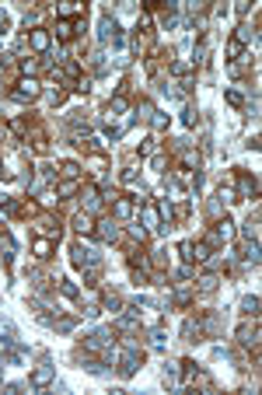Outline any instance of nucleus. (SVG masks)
I'll use <instances>...</instances> for the list:
<instances>
[{"label": "nucleus", "instance_id": "6e6552de", "mask_svg": "<svg viewBox=\"0 0 262 395\" xmlns=\"http://www.w3.org/2000/svg\"><path fill=\"white\" fill-rule=\"evenodd\" d=\"M259 192V182L252 179V175H238V200H248V196Z\"/></svg>", "mask_w": 262, "mask_h": 395}, {"label": "nucleus", "instance_id": "4468645a", "mask_svg": "<svg viewBox=\"0 0 262 395\" xmlns=\"http://www.w3.org/2000/svg\"><path fill=\"white\" fill-rule=\"evenodd\" d=\"M74 192H81V182L77 179H63L56 186V200H67V196H74Z\"/></svg>", "mask_w": 262, "mask_h": 395}, {"label": "nucleus", "instance_id": "cd10ccee", "mask_svg": "<svg viewBox=\"0 0 262 395\" xmlns=\"http://www.w3.org/2000/svg\"><path fill=\"white\" fill-rule=\"evenodd\" d=\"M213 287H217V276H213V273H206V276H200V291H206V294H210Z\"/></svg>", "mask_w": 262, "mask_h": 395}, {"label": "nucleus", "instance_id": "a18cd8bd", "mask_svg": "<svg viewBox=\"0 0 262 395\" xmlns=\"http://www.w3.org/2000/svg\"><path fill=\"white\" fill-rule=\"evenodd\" d=\"M4 21H7V18H4V11H0V28H4Z\"/></svg>", "mask_w": 262, "mask_h": 395}, {"label": "nucleus", "instance_id": "9d476101", "mask_svg": "<svg viewBox=\"0 0 262 395\" xmlns=\"http://www.w3.org/2000/svg\"><path fill=\"white\" fill-rule=\"evenodd\" d=\"M74 231L77 234H95V217L91 213H77L74 217Z\"/></svg>", "mask_w": 262, "mask_h": 395}, {"label": "nucleus", "instance_id": "1a4fd4ad", "mask_svg": "<svg viewBox=\"0 0 262 395\" xmlns=\"http://www.w3.org/2000/svg\"><path fill=\"white\" fill-rule=\"evenodd\" d=\"M137 367H140V357H137V350H126L122 360H119V371L129 378V374H137Z\"/></svg>", "mask_w": 262, "mask_h": 395}, {"label": "nucleus", "instance_id": "5701e85b", "mask_svg": "<svg viewBox=\"0 0 262 395\" xmlns=\"http://www.w3.org/2000/svg\"><path fill=\"white\" fill-rule=\"evenodd\" d=\"M242 49H245V42H242V39L234 35V39L227 42V56H231V60H238V56H242Z\"/></svg>", "mask_w": 262, "mask_h": 395}, {"label": "nucleus", "instance_id": "f704fd0d", "mask_svg": "<svg viewBox=\"0 0 262 395\" xmlns=\"http://www.w3.org/2000/svg\"><path fill=\"white\" fill-rule=\"evenodd\" d=\"M84 371H91V374H101L105 364H101V360H84Z\"/></svg>", "mask_w": 262, "mask_h": 395}, {"label": "nucleus", "instance_id": "4be33fe9", "mask_svg": "<svg viewBox=\"0 0 262 395\" xmlns=\"http://www.w3.org/2000/svg\"><path fill=\"white\" fill-rule=\"evenodd\" d=\"M200 333H203V322H192V318H189V322L182 325V336H185V339H192V336H200Z\"/></svg>", "mask_w": 262, "mask_h": 395}, {"label": "nucleus", "instance_id": "a211bd4d", "mask_svg": "<svg viewBox=\"0 0 262 395\" xmlns=\"http://www.w3.org/2000/svg\"><path fill=\"white\" fill-rule=\"evenodd\" d=\"M112 329H119V333H133V329H137V325H133V315H129V312H126V315H116V318H112Z\"/></svg>", "mask_w": 262, "mask_h": 395}, {"label": "nucleus", "instance_id": "c03bdc74", "mask_svg": "<svg viewBox=\"0 0 262 395\" xmlns=\"http://www.w3.org/2000/svg\"><path fill=\"white\" fill-rule=\"evenodd\" d=\"M150 343H154L158 350H164V333H154V339H150Z\"/></svg>", "mask_w": 262, "mask_h": 395}, {"label": "nucleus", "instance_id": "ea45409f", "mask_svg": "<svg viewBox=\"0 0 262 395\" xmlns=\"http://www.w3.org/2000/svg\"><path fill=\"white\" fill-rule=\"evenodd\" d=\"M150 119H154V126H158V129H164V126H168V116H164V112H154Z\"/></svg>", "mask_w": 262, "mask_h": 395}, {"label": "nucleus", "instance_id": "4c0bfd02", "mask_svg": "<svg viewBox=\"0 0 262 395\" xmlns=\"http://www.w3.org/2000/svg\"><path fill=\"white\" fill-rule=\"evenodd\" d=\"M158 213H161V217H164V221H171V217H175V207H171V203H168V200H164V203H161V207H158Z\"/></svg>", "mask_w": 262, "mask_h": 395}, {"label": "nucleus", "instance_id": "7c9ffc66", "mask_svg": "<svg viewBox=\"0 0 262 395\" xmlns=\"http://www.w3.org/2000/svg\"><path fill=\"white\" fill-rule=\"evenodd\" d=\"M227 102H231V105H245V95L238 91V87H227Z\"/></svg>", "mask_w": 262, "mask_h": 395}, {"label": "nucleus", "instance_id": "ddd939ff", "mask_svg": "<svg viewBox=\"0 0 262 395\" xmlns=\"http://www.w3.org/2000/svg\"><path fill=\"white\" fill-rule=\"evenodd\" d=\"M95 228H98V238H101V241H116V238H119V228H116V221H98Z\"/></svg>", "mask_w": 262, "mask_h": 395}, {"label": "nucleus", "instance_id": "b1692460", "mask_svg": "<svg viewBox=\"0 0 262 395\" xmlns=\"http://www.w3.org/2000/svg\"><path fill=\"white\" fill-rule=\"evenodd\" d=\"M161 378H164V385H175V378H179V364H164Z\"/></svg>", "mask_w": 262, "mask_h": 395}, {"label": "nucleus", "instance_id": "bb28decb", "mask_svg": "<svg viewBox=\"0 0 262 395\" xmlns=\"http://www.w3.org/2000/svg\"><path fill=\"white\" fill-rule=\"evenodd\" d=\"M112 112H126V98L122 95H116L112 102H108V116H112Z\"/></svg>", "mask_w": 262, "mask_h": 395}, {"label": "nucleus", "instance_id": "dca6fc26", "mask_svg": "<svg viewBox=\"0 0 262 395\" xmlns=\"http://www.w3.org/2000/svg\"><path fill=\"white\" fill-rule=\"evenodd\" d=\"M32 252H35L39 259H49V255H53V241H49V238H35Z\"/></svg>", "mask_w": 262, "mask_h": 395}, {"label": "nucleus", "instance_id": "0eeeda50", "mask_svg": "<svg viewBox=\"0 0 262 395\" xmlns=\"http://www.w3.org/2000/svg\"><path fill=\"white\" fill-rule=\"evenodd\" d=\"M98 39H112V46H119V25H116V21L112 18H101V25H98Z\"/></svg>", "mask_w": 262, "mask_h": 395}, {"label": "nucleus", "instance_id": "f8f14e48", "mask_svg": "<svg viewBox=\"0 0 262 395\" xmlns=\"http://www.w3.org/2000/svg\"><path fill=\"white\" fill-rule=\"evenodd\" d=\"M81 200H84V213H95L98 203H101V196H98V189L91 186V189H84V192H81Z\"/></svg>", "mask_w": 262, "mask_h": 395}, {"label": "nucleus", "instance_id": "aec40b11", "mask_svg": "<svg viewBox=\"0 0 262 395\" xmlns=\"http://www.w3.org/2000/svg\"><path fill=\"white\" fill-rule=\"evenodd\" d=\"M242 312H245V315H252V318H259V297H255V294L242 297Z\"/></svg>", "mask_w": 262, "mask_h": 395}, {"label": "nucleus", "instance_id": "2eb2a0df", "mask_svg": "<svg viewBox=\"0 0 262 395\" xmlns=\"http://www.w3.org/2000/svg\"><path fill=\"white\" fill-rule=\"evenodd\" d=\"M39 231H46L49 238H60V221L53 213H46V217H39Z\"/></svg>", "mask_w": 262, "mask_h": 395}, {"label": "nucleus", "instance_id": "c85d7f7f", "mask_svg": "<svg viewBox=\"0 0 262 395\" xmlns=\"http://www.w3.org/2000/svg\"><path fill=\"white\" fill-rule=\"evenodd\" d=\"M105 308H108V312H119V308H122V297H119V294H108V297H105Z\"/></svg>", "mask_w": 262, "mask_h": 395}, {"label": "nucleus", "instance_id": "423d86ee", "mask_svg": "<svg viewBox=\"0 0 262 395\" xmlns=\"http://www.w3.org/2000/svg\"><path fill=\"white\" fill-rule=\"evenodd\" d=\"M28 42H32V49H39V53H46V49L53 46V35H49L46 28H32V35H28Z\"/></svg>", "mask_w": 262, "mask_h": 395}, {"label": "nucleus", "instance_id": "f3484780", "mask_svg": "<svg viewBox=\"0 0 262 395\" xmlns=\"http://www.w3.org/2000/svg\"><path fill=\"white\" fill-rule=\"evenodd\" d=\"M0 252H4V259H14V252H18L14 238H11L7 231H0Z\"/></svg>", "mask_w": 262, "mask_h": 395}, {"label": "nucleus", "instance_id": "79ce46f5", "mask_svg": "<svg viewBox=\"0 0 262 395\" xmlns=\"http://www.w3.org/2000/svg\"><path fill=\"white\" fill-rule=\"evenodd\" d=\"M122 182L133 186V182H137V171H133V168H126V171H122Z\"/></svg>", "mask_w": 262, "mask_h": 395}, {"label": "nucleus", "instance_id": "6ab92c4d", "mask_svg": "<svg viewBox=\"0 0 262 395\" xmlns=\"http://www.w3.org/2000/svg\"><path fill=\"white\" fill-rule=\"evenodd\" d=\"M112 210H116V217H119V221H126V217L133 213V203H129V200H122V196H119V200L112 203Z\"/></svg>", "mask_w": 262, "mask_h": 395}, {"label": "nucleus", "instance_id": "a878e982", "mask_svg": "<svg viewBox=\"0 0 262 395\" xmlns=\"http://www.w3.org/2000/svg\"><path fill=\"white\" fill-rule=\"evenodd\" d=\"M60 294H63V297H77V283H70V280H60Z\"/></svg>", "mask_w": 262, "mask_h": 395}, {"label": "nucleus", "instance_id": "f257e3e1", "mask_svg": "<svg viewBox=\"0 0 262 395\" xmlns=\"http://www.w3.org/2000/svg\"><path fill=\"white\" fill-rule=\"evenodd\" d=\"M39 87H42V84H39L35 77H21L18 87L11 91V98H14V102H35V98H39Z\"/></svg>", "mask_w": 262, "mask_h": 395}, {"label": "nucleus", "instance_id": "a19ab883", "mask_svg": "<svg viewBox=\"0 0 262 395\" xmlns=\"http://www.w3.org/2000/svg\"><path fill=\"white\" fill-rule=\"evenodd\" d=\"M56 329H60V333H70V329H74V318H63V322H56Z\"/></svg>", "mask_w": 262, "mask_h": 395}, {"label": "nucleus", "instance_id": "37998d69", "mask_svg": "<svg viewBox=\"0 0 262 395\" xmlns=\"http://www.w3.org/2000/svg\"><path fill=\"white\" fill-rule=\"evenodd\" d=\"M77 91H91V77H81L77 81Z\"/></svg>", "mask_w": 262, "mask_h": 395}, {"label": "nucleus", "instance_id": "2f4dec72", "mask_svg": "<svg viewBox=\"0 0 262 395\" xmlns=\"http://www.w3.org/2000/svg\"><path fill=\"white\" fill-rule=\"evenodd\" d=\"M175 304H179V308H189V304H192V294H189V291H179V294H175Z\"/></svg>", "mask_w": 262, "mask_h": 395}, {"label": "nucleus", "instance_id": "c756f323", "mask_svg": "<svg viewBox=\"0 0 262 395\" xmlns=\"http://www.w3.org/2000/svg\"><path fill=\"white\" fill-rule=\"evenodd\" d=\"M143 228H154L158 231V210H143Z\"/></svg>", "mask_w": 262, "mask_h": 395}, {"label": "nucleus", "instance_id": "f03ea898", "mask_svg": "<svg viewBox=\"0 0 262 395\" xmlns=\"http://www.w3.org/2000/svg\"><path fill=\"white\" fill-rule=\"evenodd\" d=\"M95 350H112V329H95L84 339V353H95Z\"/></svg>", "mask_w": 262, "mask_h": 395}, {"label": "nucleus", "instance_id": "473e14b6", "mask_svg": "<svg viewBox=\"0 0 262 395\" xmlns=\"http://www.w3.org/2000/svg\"><path fill=\"white\" fill-rule=\"evenodd\" d=\"M179 255H182L185 262H196V259H192V241H182V245H179Z\"/></svg>", "mask_w": 262, "mask_h": 395}, {"label": "nucleus", "instance_id": "9b49d317", "mask_svg": "<svg viewBox=\"0 0 262 395\" xmlns=\"http://www.w3.org/2000/svg\"><path fill=\"white\" fill-rule=\"evenodd\" d=\"M238 343H245V346H259V329L245 322L242 329H238Z\"/></svg>", "mask_w": 262, "mask_h": 395}, {"label": "nucleus", "instance_id": "7ed1b4c3", "mask_svg": "<svg viewBox=\"0 0 262 395\" xmlns=\"http://www.w3.org/2000/svg\"><path fill=\"white\" fill-rule=\"evenodd\" d=\"M70 255H74V266H81V270H84V266L91 270V266H98V262H101V255H98V252L84 249V245H74V252H70Z\"/></svg>", "mask_w": 262, "mask_h": 395}, {"label": "nucleus", "instance_id": "72a5a7b5", "mask_svg": "<svg viewBox=\"0 0 262 395\" xmlns=\"http://www.w3.org/2000/svg\"><path fill=\"white\" fill-rule=\"evenodd\" d=\"M175 280H179V283L192 280V266H179V270H175Z\"/></svg>", "mask_w": 262, "mask_h": 395}, {"label": "nucleus", "instance_id": "58836bf2", "mask_svg": "<svg viewBox=\"0 0 262 395\" xmlns=\"http://www.w3.org/2000/svg\"><path fill=\"white\" fill-rule=\"evenodd\" d=\"M196 119H200V116H196V108H185V112H182V123H185V126H196Z\"/></svg>", "mask_w": 262, "mask_h": 395}, {"label": "nucleus", "instance_id": "393cba45", "mask_svg": "<svg viewBox=\"0 0 262 395\" xmlns=\"http://www.w3.org/2000/svg\"><path fill=\"white\" fill-rule=\"evenodd\" d=\"M74 14H81V4H60V18H74Z\"/></svg>", "mask_w": 262, "mask_h": 395}, {"label": "nucleus", "instance_id": "39448f33", "mask_svg": "<svg viewBox=\"0 0 262 395\" xmlns=\"http://www.w3.org/2000/svg\"><path fill=\"white\" fill-rule=\"evenodd\" d=\"M77 28H81V21H77V18H60V21H56V39L67 42V39H74Z\"/></svg>", "mask_w": 262, "mask_h": 395}, {"label": "nucleus", "instance_id": "412c9836", "mask_svg": "<svg viewBox=\"0 0 262 395\" xmlns=\"http://www.w3.org/2000/svg\"><path fill=\"white\" fill-rule=\"evenodd\" d=\"M60 175H63V179H77L81 165H77V161H63V165H60Z\"/></svg>", "mask_w": 262, "mask_h": 395}, {"label": "nucleus", "instance_id": "c9c22d12", "mask_svg": "<svg viewBox=\"0 0 262 395\" xmlns=\"http://www.w3.org/2000/svg\"><path fill=\"white\" fill-rule=\"evenodd\" d=\"M221 200H224V203H238V196H234L231 186H221Z\"/></svg>", "mask_w": 262, "mask_h": 395}, {"label": "nucleus", "instance_id": "20e7f679", "mask_svg": "<svg viewBox=\"0 0 262 395\" xmlns=\"http://www.w3.org/2000/svg\"><path fill=\"white\" fill-rule=\"evenodd\" d=\"M53 374H56V367L46 360L42 367H35V371H32V385H35V388H46V385L53 381Z\"/></svg>", "mask_w": 262, "mask_h": 395}, {"label": "nucleus", "instance_id": "e433bc0d", "mask_svg": "<svg viewBox=\"0 0 262 395\" xmlns=\"http://www.w3.org/2000/svg\"><path fill=\"white\" fill-rule=\"evenodd\" d=\"M171 74L175 77H189V63H171Z\"/></svg>", "mask_w": 262, "mask_h": 395}]
</instances>
